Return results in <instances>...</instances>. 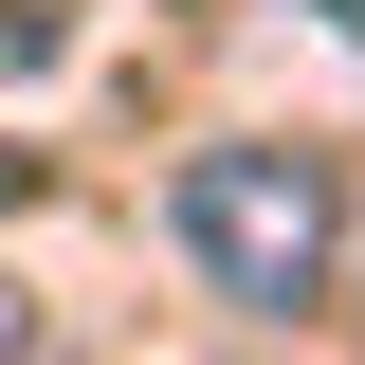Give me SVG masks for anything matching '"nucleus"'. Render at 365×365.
Wrapping results in <instances>:
<instances>
[{
	"label": "nucleus",
	"mask_w": 365,
	"mask_h": 365,
	"mask_svg": "<svg viewBox=\"0 0 365 365\" xmlns=\"http://www.w3.org/2000/svg\"><path fill=\"white\" fill-rule=\"evenodd\" d=\"M182 220V274L220 292V311H329V274H347V182L329 146H201L165 182Z\"/></svg>",
	"instance_id": "nucleus-1"
},
{
	"label": "nucleus",
	"mask_w": 365,
	"mask_h": 365,
	"mask_svg": "<svg viewBox=\"0 0 365 365\" xmlns=\"http://www.w3.org/2000/svg\"><path fill=\"white\" fill-rule=\"evenodd\" d=\"M0 365H55V347H37V311H19V292H0Z\"/></svg>",
	"instance_id": "nucleus-2"
},
{
	"label": "nucleus",
	"mask_w": 365,
	"mask_h": 365,
	"mask_svg": "<svg viewBox=\"0 0 365 365\" xmlns=\"http://www.w3.org/2000/svg\"><path fill=\"white\" fill-rule=\"evenodd\" d=\"M311 19H347V37H365V0H311Z\"/></svg>",
	"instance_id": "nucleus-3"
}]
</instances>
